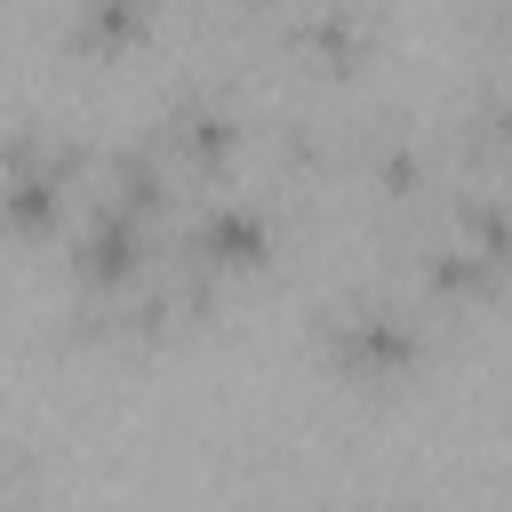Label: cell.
Segmentation results:
<instances>
[{
    "label": "cell",
    "instance_id": "52a82bcc",
    "mask_svg": "<svg viewBox=\"0 0 512 512\" xmlns=\"http://www.w3.org/2000/svg\"><path fill=\"white\" fill-rule=\"evenodd\" d=\"M368 8L360 0H296L288 16H280V40L304 56V64H328V72H344L360 48H368Z\"/></svg>",
    "mask_w": 512,
    "mask_h": 512
},
{
    "label": "cell",
    "instance_id": "7c38bea8",
    "mask_svg": "<svg viewBox=\"0 0 512 512\" xmlns=\"http://www.w3.org/2000/svg\"><path fill=\"white\" fill-rule=\"evenodd\" d=\"M360 168H368V184H384V192H400V200L424 192V176H432V168H424V144H416L408 128H368V136H360Z\"/></svg>",
    "mask_w": 512,
    "mask_h": 512
},
{
    "label": "cell",
    "instance_id": "ba28073f",
    "mask_svg": "<svg viewBox=\"0 0 512 512\" xmlns=\"http://www.w3.org/2000/svg\"><path fill=\"white\" fill-rule=\"evenodd\" d=\"M448 240H464L480 264H496L504 280H512V192H496V184H456V200H448V224H440Z\"/></svg>",
    "mask_w": 512,
    "mask_h": 512
},
{
    "label": "cell",
    "instance_id": "6da1fadb",
    "mask_svg": "<svg viewBox=\"0 0 512 512\" xmlns=\"http://www.w3.org/2000/svg\"><path fill=\"white\" fill-rule=\"evenodd\" d=\"M88 184H96V152L80 136H56L40 120H16L0 136V208H8V232L16 240L72 232L64 216L88 208Z\"/></svg>",
    "mask_w": 512,
    "mask_h": 512
},
{
    "label": "cell",
    "instance_id": "9c48e42d",
    "mask_svg": "<svg viewBox=\"0 0 512 512\" xmlns=\"http://www.w3.org/2000/svg\"><path fill=\"white\" fill-rule=\"evenodd\" d=\"M416 280L432 288V296H448V304H488L496 288H504V272L496 264H480L464 240H448V232H424V248H416Z\"/></svg>",
    "mask_w": 512,
    "mask_h": 512
},
{
    "label": "cell",
    "instance_id": "5b68a950",
    "mask_svg": "<svg viewBox=\"0 0 512 512\" xmlns=\"http://www.w3.org/2000/svg\"><path fill=\"white\" fill-rule=\"evenodd\" d=\"M272 240H280V224H272V208L248 200V192H208V200H192L184 224H176V256H192V264L216 272V280L256 272V264L272 256Z\"/></svg>",
    "mask_w": 512,
    "mask_h": 512
},
{
    "label": "cell",
    "instance_id": "8fae6325",
    "mask_svg": "<svg viewBox=\"0 0 512 512\" xmlns=\"http://www.w3.org/2000/svg\"><path fill=\"white\" fill-rule=\"evenodd\" d=\"M456 144H464V160H480V168H512V80L472 88V104L456 112Z\"/></svg>",
    "mask_w": 512,
    "mask_h": 512
},
{
    "label": "cell",
    "instance_id": "277c9868",
    "mask_svg": "<svg viewBox=\"0 0 512 512\" xmlns=\"http://www.w3.org/2000/svg\"><path fill=\"white\" fill-rule=\"evenodd\" d=\"M152 144H160L176 168H192V176H224V168L240 160V144H248V112H240V96H232L224 80L184 72V80L160 96V112H152Z\"/></svg>",
    "mask_w": 512,
    "mask_h": 512
},
{
    "label": "cell",
    "instance_id": "3957f363",
    "mask_svg": "<svg viewBox=\"0 0 512 512\" xmlns=\"http://www.w3.org/2000/svg\"><path fill=\"white\" fill-rule=\"evenodd\" d=\"M64 272H72V288H80L88 304L128 296V288H144V280L160 272V224L112 208V200H88V208L72 216V232H64Z\"/></svg>",
    "mask_w": 512,
    "mask_h": 512
},
{
    "label": "cell",
    "instance_id": "7a4b0ae2",
    "mask_svg": "<svg viewBox=\"0 0 512 512\" xmlns=\"http://www.w3.org/2000/svg\"><path fill=\"white\" fill-rule=\"evenodd\" d=\"M312 344L320 360L344 376V384H408L432 352L424 336V312L384 296V288H344L312 312Z\"/></svg>",
    "mask_w": 512,
    "mask_h": 512
},
{
    "label": "cell",
    "instance_id": "8992f818",
    "mask_svg": "<svg viewBox=\"0 0 512 512\" xmlns=\"http://www.w3.org/2000/svg\"><path fill=\"white\" fill-rule=\"evenodd\" d=\"M88 200H112V208H128V216L160 224V216L176 208V160H168L152 136L104 144V152H96V184H88Z\"/></svg>",
    "mask_w": 512,
    "mask_h": 512
},
{
    "label": "cell",
    "instance_id": "30bf717a",
    "mask_svg": "<svg viewBox=\"0 0 512 512\" xmlns=\"http://www.w3.org/2000/svg\"><path fill=\"white\" fill-rule=\"evenodd\" d=\"M144 32H152V0H72L64 8V40L88 48V56H112Z\"/></svg>",
    "mask_w": 512,
    "mask_h": 512
}]
</instances>
